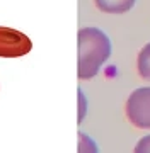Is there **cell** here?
Listing matches in <instances>:
<instances>
[{
  "label": "cell",
  "mask_w": 150,
  "mask_h": 153,
  "mask_svg": "<svg viewBox=\"0 0 150 153\" xmlns=\"http://www.w3.org/2000/svg\"><path fill=\"white\" fill-rule=\"evenodd\" d=\"M78 66L77 75L80 80L94 78L101 66L111 56V41L97 27H82L77 34Z\"/></svg>",
  "instance_id": "6da1fadb"
},
{
  "label": "cell",
  "mask_w": 150,
  "mask_h": 153,
  "mask_svg": "<svg viewBox=\"0 0 150 153\" xmlns=\"http://www.w3.org/2000/svg\"><path fill=\"white\" fill-rule=\"evenodd\" d=\"M125 112L135 128L150 129V87H140L130 94Z\"/></svg>",
  "instance_id": "7a4b0ae2"
},
{
  "label": "cell",
  "mask_w": 150,
  "mask_h": 153,
  "mask_svg": "<svg viewBox=\"0 0 150 153\" xmlns=\"http://www.w3.org/2000/svg\"><path fill=\"white\" fill-rule=\"evenodd\" d=\"M31 49L33 41L22 31L0 26V58H21Z\"/></svg>",
  "instance_id": "3957f363"
},
{
  "label": "cell",
  "mask_w": 150,
  "mask_h": 153,
  "mask_svg": "<svg viewBox=\"0 0 150 153\" xmlns=\"http://www.w3.org/2000/svg\"><path fill=\"white\" fill-rule=\"evenodd\" d=\"M96 7L106 14H125L135 5L137 0H94Z\"/></svg>",
  "instance_id": "277c9868"
},
{
  "label": "cell",
  "mask_w": 150,
  "mask_h": 153,
  "mask_svg": "<svg viewBox=\"0 0 150 153\" xmlns=\"http://www.w3.org/2000/svg\"><path fill=\"white\" fill-rule=\"evenodd\" d=\"M137 68H138V75L143 80L150 82V43H147L140 49L138 60H137Z\"/></svg>",
  "instance_id": "5b68a950"
},
{
  "label": "cell",
  "mask_w": 150,
  "mask_h": 153,
  "mask_svg": "<svg viewBox=\"0 0 150 153\" xmlns=\"http://www.w3.org/2000/svg\"><path fill=\"white\" fill-rule=\"evenodd\" d=\"M78 138H80V143H78V152H96L97 146L89 140V136H85L82 133H78Z\"/></svg>",
  "instance_id": "8992f818"
},
{
  "label": "cell",
  "mask_w": 150,
  "mask_h": 153,
  "mask_svg": "<svg viewBox=\"0 0 150 153\" xmlns=\"http://www.w3.org/2000/svg\"><path fill=\"white\" fill-rule=\"evenodd\" d=\"M135 152H140V153L150 152V134L149 136H143L137 145H135Z\"/></svg>",
  "instance_id": "52a82bcc"
},
{
  "label": "cell",
  "mask_w": 150,
  "mask_h": 153,
  "mask_svg": "<svg viewBox=\"0 0 150 153\" xmlns=\"http://www.w3.org/2000/svg\"><path fill=\"white\" fill-rule=\"evenodd\" d=\"M85 109H87L85 97H84L82 90H78V123H82V119L85 117Z\"/></svg>",
  "instance_id": "ba28073f"
}]
</instances>
